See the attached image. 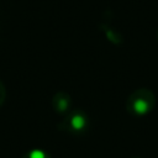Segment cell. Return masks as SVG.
Returning a JSON list of instances; mask_svg holds the SVG:
<instances>
[{"label":"cell","instance_id":"7a4b0ae2","mask_svg":"<svg viewBox=\"0 0 158 158\" xmlns=\"http://www.w3.org/2000/svg\"><path fill=\"white\" fill-rule=\"evenodd\" d=\"M90 118L83 110H72L63 117L58 128L72 136H83L89 131Z\"/></svg>","mask_w":158,"mask_h":158},{"label":"cell","instance_id":"ba28073f","mask_svg":"<svg viewBox=\"0 0 158 158\" xmlns=\"http://www.w3.org/2000/svg\"><path fill=\"white\" fill-rule=\"evenodd\" d=\"M157 40H158V31H157Z\"/></svg>","mask_w":158,"mask_h":158},{"label":"cell","instance_id":"5b68a950","mask_svg":"<svg viewBox=\"0 0 158 158\" xmlns=\"http://www.w3.org/2000/svg\"><path fill=\"white\" fill-rule=\"evenodd\" d=\"M22 158H51V156L41 148H33V149L26 152L22 156Z\"/></svg>","mask_w":158,"mask_h":158},{"label":"cell","instance_id":"3957f363","mask_svg":"<svg viewBox=\"0 0 158 158\" xmlns=\"http://www.w3.org/2000/svg\"><path fill=\"white\" fill-rule=\"evenodd\" d=\"M72 98L65 91H58L52 98V109L59 116H67L72 110Z\"/></svg>","mask_w":158,"mask_h":158},{"label":"cell","instance_id":"8992f818","mask_svg":"<svg viewBox=\"0 0 158 158\" xmlns=\"http://www.w3.org/2000/svg\"><path fill=\"white\" fill-rule=\"evenodd\" d=\"M5 99H6V88H5V85L2 84V81L0 80V107H1L2 104L5 102Z\"/></svg>","mask_w":158,"mask_h":158},{"label":"cell","instance_id":"277c9868","mask_svg":"<svg viewBox=\"0 0 158 158\" xmlns=\"http://www.w3.org/2000/svg\"><path fill=\"white\" fill-rule=\"evenodd\" d=\"M100 28L104 32L105 37L109 40V42H111L115 46H122L123 44V36L116 28H114L111 25L101 23L100 25Z\"/></svg>","mask_w":158,"mask_h":158},{"label":"cell","instance_id":"6da1fadb","mask_svg":"<svg viewBox=\"0 0 158 158\" xmlns=\"http://www.w3.org/2000/svg\"><path fill=\"white\" fill-rule=\"evenodd\" d=\"M156 106V96L152 90L141 88L130 94L126 101V111L136 117L147 116Z\"/></svg>","mask_w":158,"mask_h":158},{"label":"cell","instance_id":"52a82bcc","mask_svg":"<svg viewBox=\"0 0 158 158\" xmlns=\"http://www.w3.org/2000/svg\"><path fill=\"white\" fill-rule=\"evenodd\" d=\"M132 158H141V157H132Z\"/></svg>","mask_w":158,"mask_h":158}]
</instances>
